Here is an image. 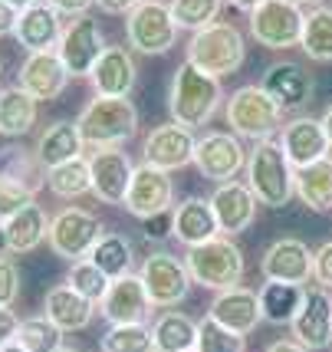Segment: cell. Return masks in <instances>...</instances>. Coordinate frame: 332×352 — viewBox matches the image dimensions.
Instances as JSON below:
<instances>
[{
    "mask_svg": "<svg viewBox=\"0 0 332 352\" xmlns=\"http://www.w3.org/2000/svg\"><path fill=\"white\" fill-rule=\"evenodd\" d=\"M224 99L221 89V79L201 73L197 66L184 60L175 69L171 79V92H168V112H171V122L184 125V129H201L214 119V112Z\"/></svg>",
    "mask_w": 332,
    "mask_h": 352,
    "instance_id": "1",
    "label": "cell"
},
{
    "mask_svg": "<svg viewBox=\"0 0 332 352\" xmlns=\"http://www.w3.org/2000/svg\"><path fill=\"white\" fill-rule=\"evenodd\" d=\"M243 171H247V188L267 208H287L289 198L296 195V168L287 158L283 145L273 138L254 142Z\"/></svg>",
    "mask_w": 332,
    "mask_h": 352,
    "instance_id": "2",
    "label": "cell"
},
{
    "mask_svg": "<svg viewBox=\"0 0 332 352\" xmlns=\"http://www.w3.org/2000/svg\"><path fill=\"white\" fill-rule=\"evenodd\" d=\"M76 125L92 148H122L138 132V109L129 96H96L79 112Z\"/></svg>",
    "mask_w": 332,
    "mask_h": 352,
    "instance_id": "3",
    "label": "cell"
},
{
    "mask_svg": "<svg viewBox=\"0 0 332 352\" xmlns=\"http://www.w3.org/2000/svg\"><path fill=\"white\" fill-rule=\"evenodd\" d=\"M243 60H247L243 33L227 20H217L204 30H195L188 40V63L208 76H234L243 66Z\"/></svg>",
    "mask_w": 332,
    "mask_h": 352,
    "instance_id": "4",
    "label": "cell"
},
{
    "mask_svg": "<svg viewBox=\"0 0 332 352\" xmlns=\"http://www.w3.org/2000/svg\"><path fill=\"white\" fill-rule=\"evenodd\" d=\"M184 263L197 287L214 293L241 287L243 280V250L234 244V237H224V234H217L197 247H188Z\"/></svg>",
    "mask_w": 332,
    "mask_h": 352,
    "instance_id": "5",
    "label": "cell"
},
{
    "mask_svg": "<svg viewBox=\"0 0 332 352\" xmlns=\"http://www.w3.org/2000/svg\"><path fill=\"white\" fill-rule=\"evenodd\" d=\"M230 132L250 142H267L283 129V109L263 86H241L230 92L224 109Z\"/></svg>",
    "mask_w": 332,
    "mask_h": 352,
    "instance_id": "6",
    "label": "cell"
},
{
    "mask_svg": "<svg viewBox=\"0 0 332 352\" xmlns=\"http://www.w3.org/2000/svg\"><path fill=\"white\" fill-rule=\"evenodd\" d=\"M99 237H102V221L92 211H86V208H63L49 221L46 244H49V250L56 257H63L66 263H76L89 257L92 247L99 244Z\"/></svg>",
    "mask_w": 332,
    "mask_h": 352,
    "instance_id": "7",
    "label": "cell"
},
{
    "mask_svg": "<svg viewBox=\"0 0 332 352\" xmlns=\"http://www.w3.org/2000/svg\"><path fill=\"white\" fill-rule=\"evenodd\" d=\"M125 36L129 46L145 56H162L178 40V23L171 16L165 0H142L132 14L125 16Z\"/></svg>",
    "mask_w": 332,
    "mask_h": 352,
    "instance_id": "8",
    "label": "cell"
},
{
    "mask_svg": "<svg viewBox=\"0 0 332 352\" xmlns=\"http://www.w3.org/2000/svg\"><path fill=\"white\" fill-rule=\"evenodd\" d=\"M306 10L296 0H263L257 10H250V36L263 50H289L300 46Z\"/></svg>",
    "mask_w": 332,
    "mask_h": 352,
    "instance_id": "9",
    "label": "cell"
},
{
    "mask_svg": "<svg viewBox=\"0 0 332 352\" xmlns=\"http://www.w3.org/2000/svg\"><path fill=\"white\" fill-rule=\"evenodd\" d=\"M138 276H142V283H145V290H148L151 303L162 309H171L178 307L184 296L191 293V270H188V263L181 257H175V254H168V250H155L148 254L142 267H138Z\"/></svg>",
    "mask_w": 332,
    "mask_h": 352,
    "instance_id": "10",
    "label": "cell"
},
{
    "mask_svg": "<svg viewBox=\"0 0 332 352\" xmlns=\"http://www.w3.org/2000/svg\"><path fill=\"white\" fill-rule=\"evenodd\" d=\"M60 60L66 63L69 76L73 79H89L92 69L99 56L106 53V40H102V27L99 20H92L89 14L82 16H69L63 23V36H60V46H56Z\"/></svg>",
    "mask_w": 332,
    "mask_h": 352,
    "instance_id": "11",
    "label": "cell"
},
{
    "mask_svg": "<svg viewBox=\"0 0 332 352\" xmlns=\"http://www.w3.org/2000/svg\"><path fill=\"white\" fill-rule=\"evenodd\" d=\"M247 155L250 152L243 148L241 135H234V132H208L204 138H197L195 168L201 171V178L224 184L234 182L247 168Z\"/></svg>",
    "mask_w": 332,
    "mask_h": 352,
    "instance_id": "12",
    "label": "cell"
},
{
    "mask_svg": "<svg viewBox=\"0 0 332 352\" xmlns=\"http://www.w3.org/2000/svg\"><path fill=\"white\" fill-rule=\"evenodd\" d=\"M129 214H135L138 221H148V217L162 214V211H171L175 208V182H171V171H162L142 162L135 165V175H132V184H129V195H125V204H122Z\"/></svg>",
    "mask_w": 332,
    "mask_h": 352,
    "instance_id": "13",
    "label": "cell"
},
{
    "mask_svg": "<svg viewBox=\"0 0 332 352\" xmlns=\"http://www.w3.org/2000/svg\"><path fill=\"white\" fill-rule=\"evenodd\" d=\"M195 148H197L195 129H184L178 122H165V125H155L148 135H145L142 155L155 168L175 171L195 162Z\"/></svg>",
    "mask_w": 332,
    "mask_h": 352,
    "instance_id": "14",
    "label": "cell"
},
{
    "mask_svg": "<svg viewBox=\"0 0 332 352\" xmlns=\"http://www.w3.org/2000/svg\"><path fill=\"white\" fill-rule=\"evenodd\" d=\"M313 254L309 244H302L300 237H280L273 241L263 257H260V274L263 280H280V283H309L313 280Z\"/></svg>",
    "mask_w": 332,
    "mask_h": 352,
    "instance_id": "15",
    "label": "cell"
},
{
    "mask_svg": "<svg viewBox=\"0 0 332 352\" xmlns=\"http://www.w3.org/2000/svg\"><path fill=\"white\" fill-rule=\"evenodd\" d=\"M151 296L142 283L138 274H129V276H119L109 283V293L102 296L99 303V313L102 320L112 322V326H132V322H145L151 316Z\"/></svg>",
    "mask_w": 332,
    "mask_h": 352,
    "instance_id": "16",
    "label": "cell"
},
{
    "mask_svg": "<svg viewBox=\"0 0 332 352\" xmlns=\"http://www.w3.org/2000/svg\"><path fill=\"white\" fill-rule=\"evenodd\" d=\"M89 171H92V195L102 204H125L129 184L135 175V165L129 152L122 148H96L89 155Z\"/></svg>",
    "mask_w": 332,
    "mask_h": 352,
    "instance_id": "17",
    "label": "cell"
},
{
    "mask_svg": "<svg viewBox=\"0 0 332 352\" xmlns=\"http://www.w3.org/2000/svg\"><path fill=\"white\" fill-rule=\"evenodd\" d=\"M293 326V339L302 342L309 352L329 349L332 346V293L326 287H306V300L302 309L296 313Z\"/></svg>",
    "mask_w": 332,
    "mask_h": 352,
    "instance_id": "18",
    "label": "cell"
},
{
    "mask_svg": "<svg viewBox=\"0 0 332 352\" xmlns=\"http://www.w3.org/2000/svg\"><path fill=\"white\" fill-rule=\"evenodd\" d=\"M280 145L287 158L293 162V168H306L319 158L329 155V135L322 129V119H313V116H293L289 122H283L280 129Z\"/></svg>",
    "mask_w": 332,
    "mask_h": 352,
    "instance_id": "19",
    "label": "cell"
},
{
    "mask_svg": "<svg viewBox=\"0 0 332 352\" xmlns=\"http://www.w3.org/2000/svg\"><path fill=\"white\" fill-rule=\"evenodd\" d=\"M69 79L73 76H69L66 63L60 60V53L43 50V53H27V60L20 63V82L16 86H23L36 102H49V99L63 96Z\"/></svg>",
    "mask_w": 332,
    "mask_h": 352,
    "instance_id": "20",
    "label": "cell"
},
{
    "mask_svg": "<svg viewBox=\"0 0 332 352\" xmlns=\"http://www.w3.org/2000/svg\"><path fill=\"white\" fill-rule=\"evenodd\" d=\"M257 204L254 191L247 188V182H224L214 188L211 195V208L217 214V224H221V234L224 237H237L243 230L257 221Z\"/></svg>",
    "mask_w": 332,
    "mask_h": 352,
    "instance_id": "21",
    "label": "cell"
},
{
    "mask_svg": "<svg viewBox=\"0 0 332 352\" xmlns=\"http://www.w3.org/2000/svg\"><path fill=\"white\" fill-rule=\"evenodd\" d=\"M14 36L27 53L56 50V46H60V36H63V14L53 7V3L36 0V3H30L27 10H20Z\"/></svg>",
    "mask_w": 332,
    "mask_h": 352,
    "instance_id": "22",
    "label": "cell"
},
{
    "mask_svg": "<svg viewBox=\"0 0 332 352\" xmlns=\"http://www.w3.org/2000/svg\"><path fill=\"white\" fill-rule=\"evenodd\" d=\"M214 320L241 333V336H250L263 322V307H260V293L247 290V287H230V290H221L211 300V313Z\"/></svg>",
    "mask_w": 332,
    "mask_h": 352,
    "instance_id": "23",
    "label": "cell"
},
{
    "mask_svg": "<svg viewBox=\"0 0 332 352\" xmlns=\"http://www.w3.org/2000/svg\"><path fill=\"white\" fill-rule=\"evenodd\" d=\"M260 86L280 102L283 112H287V109H302L313 99V76L293 60L270 63L263 79H260Z\"/></svg>",
    "mask_w": 332,
    "mask_h": 352,
    "instance_id": "24",
    "label": "cell"
},
{
    "mask_svg": "<svg viewBox=\"0 0 332 352\" xmlns=\"http://www.w3.org/2000/svg\"><path fill=\"white\" fill-rule=\"evenodd\" d=\"M46 168L40 162L36 148H23V145H3L0 148V184H10V188H20L27 195H36L46 188Z\"/></svg>",
    "mask_w": 332,
    "mask_h": 352,
    "instance_id": "25",
    "label": "cell"
},
{
    "mask_svg": "<svg viewBox=\"0 0 332 352\" xmlns=\"http://www.w3.org/2000/svg\"><path fill=\"white\" fill-rule=\"evenodd\" d=\"M135 79H138V69H135V60L125 46H106V53L99 56L96 69H92V89L96 96H129L135 89Z\"/></svg>",
    "mask_w": 332,
    "mask_h": 352,
    "instance_id": "26",
    "label": "cell"
},
{
    "mask_svg": "<svg viewBox=\"0 0 332 352\" xmlns=\"http://www.w3.org/2000/svg\"><path fill=\"white\" fill-rule=\"evenodd\" d=\"M49 221H53V217H46L43 208H40L36 201H30L27 208H20L14 217H7V221L0 224L3 247H7L10 254H30V250H36V247L49 237Z\"/></svg>",
    "mask_w": 332,
    "mask_h": 352,
    "instance_id": "27",
    "label": "cell"
},
{
    "mask_svg": "<svg viewBox=\"0 0 332 352\" xmlns=\"http://www.w3.org/2000/svg\"><path fill=\"white\" fill-rule=\"evenodd\" d=\"M96 303L86 300L82 293H76L69 283H56L53 290H46V300H43V316L60 326L63 333H79L86 329L96 316Z\"/></svg>",
    "mask_w": 332,
    "mask_h": 352,
    "instance_id": "28",
    "label": "cell"
},
{
    "mask_svg": "<svg viewBox=\"0 0 332 352\" xmlns=\"http://www.w3.org/2000/svg\"><path fill=\"white\" fill-rule=\"evenodd\" d=\"M221 234L211 198H184L175 208V241L184 247H197Z\"/></svg>",
    "mask_w": 332,
    "mask_h": 352,
    "instance_id": "29",
    "label": "cell"
},
{
    "mask_svg": "<svg viewBox=\"0 0 332 352\" xmlns=\"http://www.w3.org/2000/svg\"><path fill=\"white\" fill-rule=\"evenodd\" d=\"M82 135H79V125L76 122H49L36 135V155H40V162H43L46 168H56L63 162H73L82 155Z\"/></svg>",
    "mask_w": 332,
    "mask_h": 352,
    "instance_id": "30",
    "label": "cell"
},
{
    "mask_svg": "<svg viewBox=\"0 0 332 352\" xmlns=\"http://www.w3.org/2000/svg\"><path fill=\"white\" fill-rule=\"evenodd\" d=\"M155 352H191L197 346V322L188 313L162 309L151 322Z\"/></svg>",
    "mask_w": 332,
    "mask_h": 352,
    "instance_id": "31",
    "label": "cell"
},
{
    "mask_svg": "<svg viewBox=\"0 0 332 352\" xmlns=\"http://www.w3.org/2000/svg\"><path fill=\"white\" fill-rule=\"evenodd\" d=\"M36 99L23 86L0 89V135L20 138L36 125Z\"/></svg>",
    "mask_w": 332,
    "mask_h": 352,
    "instance_id": "32",
    "label": "cell"
},
{
    "mask_svg": "<svg viewBox=\"0 0 332 352\" xmlns=\"http://www.w3.org/2000/svg\"><path fill=\"white\" fill-rule=\"evenodd\" d=\"M296 195L309 211H332V158H319L306 168H296Z\"/></svg>",
    "mask_w": 332,
    "mask_h": 352,
    "instance_id": "33",
    "label": "cell"
},
{
    "mask_svg": "<svg viewBox=\"0 0 332 352\" xmlns=\"http://www.w3.org/2000/svg\"><path fill=\"white\" fill-rule=\"evenodd\" d=\"M306 300V287L302 283H280V280H267L260 287V307H263V320L267 322H293L296 313L302 309Z\"/></svg>",
    "mask_w": 332,
    "mask_h": 352,
    "instance_id": "34",
    "label": "cell"
},
{
    "mask_svg": "<svg viewBox=\"0 0 332 352\" xmlns=\"http://www.w3.org/2000/svg\"><path fill=\"white\" fill-rule=\"evenodd\" d=\"M89 261L109 276V280H119V276L132 274V263H135V250H132V241L125 234H102L99 244L92 247Z\"/></svg>",
    "mask_w": 332,
    "mask_h": 352,
    "instance_id": "35",
    "label": "cell"
},
{
    "mask_svg": "<svg viewBox=\"0 0 332 352\" xmlns=\"http://www.w3.org/2000/svg\"><path fill=\"white\" fill-rule=\"evenodd\" d=\"M46 188L56 195V198H82L92 195V171H89V158H73V162H63L56 168H49L46 175Z\"/></svg>",
    "mask_w": 332,
    "mask_h": 352,
    "instance_id": "36",
    "label": "cell"
},
{
    "mask_svg": "<svg viewBox=\"0 0 332 352\" xmlns=\"http://www.w3.org/2000/svg\"><path fill=\"white\" fill-rule=\"evenodd\" d=\"M300 46L313 63H332V7H313L306 14Z\"/></svg>",
    "mask_w": 332,
    "mask_h": 352,
    "instance_id": "37",
    "label": "cell"
},
{
    "mask_svg": "<svg viewBox=\"0 0 332 352\" xmlns=\"http://www.w3.org/2000/svg\"><path fill=\"white\" fill-rule=\"evenodd\" d=\"M63 336H66V333H63L49 316H30V320H20L16 342L30 352H60Z\"/></svg>",
    "mask_w": 332,
    "mask_h": 352,
    "instance_id": "38",
    "label": "cell"
},
{
    "mask_svg": "<svg viewBox=\"0 0 332 352\" xmlns=\"http://www.w3.org/2000/svg\"><path fill=\"white\" fill-rule=\"evenodd\" d=\"M224 3L227 0H171L168 7H171V16H175L178 30L195 33V30H204V27L217 23Z\"/></svg>",
    "mask_w": 332,
    "mask_h": 352,
    "instance_id": "39",
    "label": "cell"
},
{
    "mask_svg": "<svg viewBox=\"0 0 332 352\" xmlns=\"http://www.w3.org/2000/svg\"><path fill=\"white\" fill-rule=\"evenodd\" d=\"M195 352H247V336L221 326L214 316H204V320L197 322Z\"/></svg>",
    "mask_w": 332,
    "mask_h": 352,
    "instance_id": "40",
    "label": "cell"
},
{
    "mask_svg": "<svg viewBox=\"0 0 332 352\" xmlns=\"http://www.w3.org/2000/svg\"><path fill=\"white\" fill-rule=\"evenodd\" d=\"M102 352H155L151 326L132 322V326H109V333L99 342Z\"/></svg>",
    "mask_w": 332,
    "mask_h": 352,
    "instance_id": "41",
    "label": "cell"
},
{
    "mask_svg": "<svg viewBox=\"0 0 332 352\" xmlns=\"http://www.w3.org/2000/svg\"><path fill=\"white\" fill-rule=\"evenodd\" d=\"M66 283H69L76 293H82L86 300H92V303L99 307V303H102V296L109 293V283H112V280H109V276L102 274L89 257H86V261L69 263V276H66Z\"/></svg>",
    "mask_w": 332,
    "mask_h": 352,
    "instance_id": "42",
    "label": "cell"
},
{
    "mask_svg": "<svg viewBox=\"0 0 332 352\" xmlns=\"http://www.w3.org/2000/svg\"><path fill=\"white\" fill-rule=\"evenodd\" d=\"M20 296V270L14 257H0V307H14Z\"/></svg>",
    "mask_w": 332,
    "mask_h": 352,
    "instance_id": "43",
    "label": "cell"
},
{
    "mask_svg": "<svg viewBox=\"0 0 332 352\" xmlns=\"http://www.w3.org/2000/svg\"><path fill=\"white\" fill-rule=\"evenodd\" d=\"M142 234H145L148 241H155V244H162V241H168V237H175V208L148 217L145 228H142Z\"/></svg>",
    "mask_w": 332,
    "mask_h": 352,
    "instance_id": "44",
    "label": "cell"
},
{
    "mask_svg": "<svg viewBox=\"0 0 332 352\" xmlns=\"http://www.w3.org/2000/svg\"><path fill=\"white\" fill-rule=\"evenodd\" d=\"M30 195L27 191H20V188H10V184H0V224L7 221V217H14L20 208H27L30 204Z\"/></svg>",
    "mask_w": 332,
    "mask_h": 352,
    "instance_id": "45",
    "label": "cell"
},
{
    "mask_svg": "<svg viewBox=\"0 0 332 352\" xmlns=\"http://www.w3.org/2000/svg\"><path fill=\"white\" fill-rule=\"evenodd\" d=\"M313 280H316L319 287L332 290V241H326L313 254Z\"/></svg>",
    "mask_w": 332,
    "mask_h": 352,
    "instance_id": "46",
    "label": "cell"
},
{
    "mask_svg": "<svg viewBox=\"0 0 332 352\" xmlns=\"http://www.w3.org/2000/svg\"><path fill=\"white\" fill-rule=\"evenodd\" d=\"M20 333V320H16V313L10 307H0V349L3 346H10Z\"/></svg>",
    "mask_w": 332,
    "mask_h": 352,
    "instance_id": "47",
    "label": "cell"
},
{
    "mask_svg": "<svg viewBox=\"0 0 332 352\" xmlns=\"http://www.w3.org/2000/svg\"><path fill=\"white\" fill-rule=\"evenodd\" d=\"M16 20H20V10H16L14 3L0 0V36H14Z\"/></svg>",
    "mask_w": 332,
    "mask_h": 352,
    "instance_id": "48",
    "label": "cell"
},
{
    "mask_svg": "<svg viewBox=\"0 0 332 352\" xmlns=\"http://www.w3.org/2000/svg\"><path fill=\"white\" fill-rule=\"evenodd\" d=\"M46 3H53L63 16H82V14H89V7L96 0H46Z\"/></svg>",
    "mask_w": 332,
    "mask_h": 352,
    "instance_id": "49",
    "label": "cell"
},
{
    "mask_svg": "<svg viewBox=\"0 0 332 352\" xmlns=\"http://www.w3.org/2000/svg\"><path fill=\"white\" fill-rule=\"evenodd\" d=\"M99 3V10L102 14H122V16H129L132 10H135L142 0H96Z\"/></svg>",
    "mask_w": 332,
    "mask_h": 352,
    "instance_id": "50",
    "label": "cell"
},
{
    "mask_svg": "<svg viewBox=\"0 0 332 352\" xmlns=\"http://www.w3.org/2000/svg\"><path fill=\"white\" fill-rule=\"evenodd\" d=\"M263 352H309V349L302 342H296V339H273Z\"/></svg>",
    "mask_w": 332,
    "mask_h": 352,
    "instance_id": "51",
    "label": "cell"
},
{
    "mask_svg": "<svg viewBox=\"0 0 332 352\" xmlns=\"http://www.w3.org/2000/svg\"><path fill=\"white\" fill-rule=\"evenodd\" d=\"M227 3H230V7H237V10H247V14H250V10H257L263 0H227Z\"/></svg>",
    "mask_w": 332,
    "mask_h": 352,
    "instance_id": "52",
    "label": "cell"
},
{
    "mask_svg": "<svg viewBox=\"0 0 332 352\" xmlns=\"http://www.w3.org/2000/svg\"><path fill=\"white\" fill-rule=\"evenodd\" d=\"M322 129H326V135H329V145H332V102L326 106V112H322Z\"/></svg>",
    "mask_w": 332,
    "mask_h": 352,
    "instance_id": "53",
    "label": "cell"
},
{
    "mask_svg": "<svg viewBox=\"0 0 332 352\" xmlns=\"http://www.w3.org/2000/svg\"><path fill=\"white\" fill-rule=\"evenodd\" d=\"M0 352H30V349H23V346H20V342H16V339H14L10 346H3V349H0Z\"/></svg>",
    "mask_w": 332,
    "mask_h": 352,
    "instance_id": "54",
    "label": "cell"
},
{
    "mask_svg": "<svg viewBox=\"0 0 332 352\" xmlns=\"http://www.w3.org/2000/svg\"><path fill=\"white\" fill-rule=\"evenodd\" d=\"M7 3H14L16 10H27V7H30V3H36V0H7Z\"/></svg>",
    "mask_w": 332,
    "mask_h": 352,
    "instance_id": "55",
    "label": "cell"
},
{
    "mask_svg": "<svg viewBox=\"0 0 332 352\" xmlns=\"http://www.w3.org/2000/svg\"><path fill=\"white\" fill-rule=\"evenodd\" d=\"M296 3H300V7L302 3H309V7H322V0H296Z\"/></svg>",
    "mask_w": 332,
    "mask_h": 352,
    "instance_id": "56",
    "label": "cell"
},
{
    "mask_svg": "<svg viewBox=\"0 0 332 352\" xmlns=\"http://www.w3.org/2000/svg\"><path fill=\"white\" fill-rule=\"evenodd\" d=\"M60 352H82V349H73V346H63Z\"/></svg>",
    "mask_w": 332,
    "mask_h": 352,
    "instance_id": "57",
    "label": "cell"
},
{
    "mask_svg": "<svg viewBox=\"0 0 332 352\" xmlns=\"http://www.w3.org/2000/svg\"><path fill=\"white\" fill-rule=\"evenodd\" d=\"M191 352H195V349H191Z\"/></svg>",
    "mask_w": 332,
    "mask_h": 352,
    "instance_id": "58",
    "label": "cell"
}]
</instances>
